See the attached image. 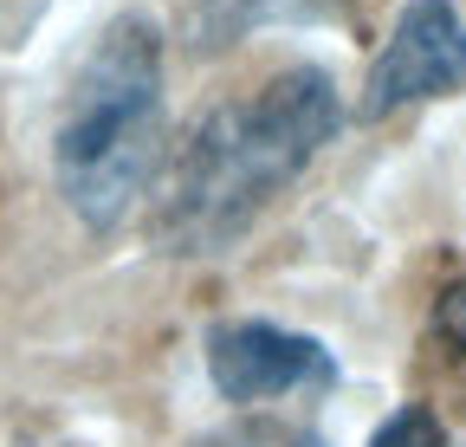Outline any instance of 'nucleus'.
I'll use <instances>...</instances> for the list:
<instances>
[{
    "label": "nucleus",
    "instance_id": "7ed1b4c3",
    "mask_svg": "<svg viewBox=\"0 0 466 447\" xmlns=\"http://www.w3.org/2000/svg\"><path fill=\"white\" fill-rule=\"evenodd\" d=\"M460 85H466V20L453 14V0H408V7L395 14V33L370 59L357 117L382 124L401 104L453 97Z\"/></svg>",
    "mask_w": 466,
    "mask_h": 447
},
{
    "label": "nucleus",
    "instance_id": "39448f33",
    "mask_svg": "<svg viewBox=\"0 0 466 447\" xmlns=\"http://www.w3.org/2000/svg\"><path fill=\"white\" fill-rule=\"evenodd\" d=\"M350 20V0H195L188 7V52L220 59L240 39L266 26H337Z\"/></svg>",
    "mask_w": 466,
    "mask_h": 447
},
{
    "label": "nucleus",
    "instance_id": "f03ea898",
    "mask_svg": "<svg viewBox=\"0 0 466 447\" xmlns=\"http://www.w3.org/2000/svg\"><path fill=\"white\" fill-rule=\"evenodd\" d=\"M162 162V39L149 14H116L78 66L52 143L58 195L85 228L110 234Z\"/></svg>",
    "mask_w": 466,
    "mask_h": 447
},
{
    "label": "nucleus",
    "instance_id": "6e6552de",
    "mask_svg": "<svg viewBox=\"0 0 466 447\" xmlns=\"http://www.w3.org/2000/svg\"><path fill=\"white\" fill-rule=\"evenodd\" d=\"M434 330H441L453 350H466V279L441 292V305H434Z\"/></svg>",
    "mask_w": 466,
    "mask_h": 447
},
{
    "label": "nucleus",
    "instance_id": "423d86ee",
    "mask_svg": "<svg viewBox=\"0 0 466 447\" xmlns=\"http://www.w3.org/2000/svg\"><path fill=\"white\" fill-rule=\"evenodd\" d=\"M195 447H330V441L311 434V428H291V422H233V428H220Z\"/></svg>",
    "mask_w": 466,
    "mask_h": 447
},
{
    "label": "nucleus",
    "instance_id": "0eeeda50",
    "mask_svg": "<svg viewBox=\"0 0 466 447\" xmlns=\"http://www.w3.org/2000/svg\"><path fill=\"white\" fill-rule=\"evenodd\" d=\"M370 447H447V428H441V415H434V409L401 402V409L370 434Z\"/></svg>",
    "mask_w": 466,
    "mask_h": 447
},
{
    "label": "nucleus",
    "instance_id": "f257e3e1",
    "mask_svg": "<svg viewBox=\"0 0 466 447\" xmlns=\"http://www.w3.org/2000/svg\"><path fill=\"white\" fill-rule=\"evenodd\" d=\"M343 130V97L324 66H291L247 104H220L182 137L149 228L162 253H220L259 208Z\"/></svg>",
    "mask_w": 466,
    "mask_h": 447
},
{
    "label": "nucleus",
    "instance_id": "20e7f679",
    "mask_svg": "<svg viewBox=\"0 0 466 447\" xmlns=\"http://www.w3.org/2000/svg\"><path fill=\"white\" fill-rule=\"evenodd\" d=\"M208 376L227 402H266L291 389H330L337 357L305 338V330H279L266 318H233L208 330Z\"/></svg>",
    "mask_w": 466,
    "mask_h": 447
}]
</instances>
